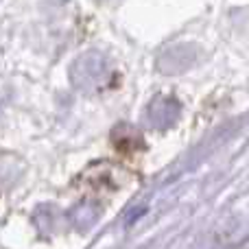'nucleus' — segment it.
<instances>
[{"label": "nucleus", "mask_w": 249, "mask_h": 249, "mask_svg": "<svg viewBox=\"0 0 249 249\" xmlns=\"http://www.w3.org/2000/svg\"><path fill=\"white\" fill-rule=\"evenodd\" d=\"M70 79H72L77 90L99 92V90H103L105 83H109V79H112V68H109L103 53L88 51L74 59L72 68H70Z\"/></svg>", "instance_id": "nucleus-1"}, {"label": "nucleus", "mask_w": 249, "mask_h": 249, "mask_svg": "<svg viewBox=\"0 0 249 249\" xmlns=\"http://www.w3.org/2000/svg\"><path fill=\"white\" fill-rule=\"evenodd\" d=\"M181 105L173 96H155L146 107V123L153 129H168L177 123Z\"/></svg>", "instance_id": "nucleus-2"}, {"label": "nucleus", "mask_w": 249, "mask_h": 249, "mask_svg": "<svg viewBox=\"0 0 249 249\" xmlns=\"http://www.w3.org/2000/svg\"><path fill=\"white\" fill-rule=\"evenodd\" d=\"M99 216H101V210H99V206H94V203H79V206L70 212V219H72L74 228L83 230V232L90 230L92 225L96 223Z\"/></svg>", "instance_id": "nucleus-4"}, {"label": "nucleus", "mask_w": 249, "mask_h": 249, "mask_svg": "<svg viewBox=\"0 0 249 249\" xmlns=\"http://www.w3.org/2000/svg\"><path fill=\"white\" fill-rule=\"evenodd\" d=\"M193 61H195V46L179 44V46L166 48V51L160 55L158 66L162 72L171 74V72H181V70H186Z\"/></svg>", "instance_id": "nucleus-3"}]
</instances>
